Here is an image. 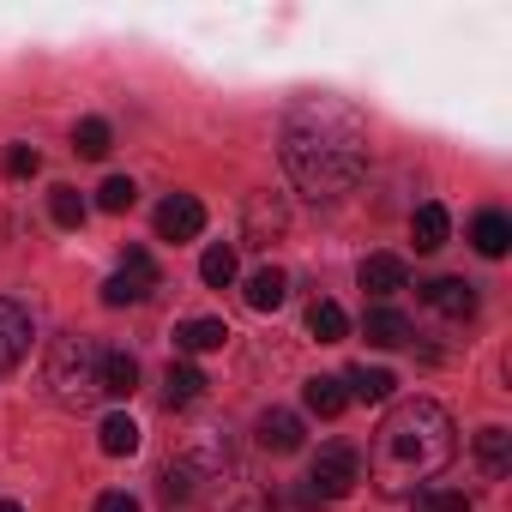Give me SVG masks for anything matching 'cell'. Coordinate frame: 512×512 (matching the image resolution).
<instances>
[{
    "mask_svg": "<svg viewBox=\"0 0 512 512\" xmlns=\"http://www.w3.org/2000/svg\"><path fill=\"white\" fill-rule=\"evenodd\" d=\"M284 169L290 181L308 193V199H344L362 187L368 175V133H362V115L332 103V97H314L290 115L284 127Z\"/></svg>",
    "mask_w": 512,
    "mask_h": 512,
    "instance_id": "cell-1",
    "label": "cell"
},
{
    "mask_svg": "<svg viewBox=\"0 0 512 512\" xmlns=\"http://www.w3.org/2000/svg\"><path fill=\"white\" fill-rule=\"evenodd\" d=\"M452 452H458V428H452L446 404L404 398V404H392V416L374 434V482L386 494H398L410 482H428Z\"/></svg>",
    "mask_w": 512,
    "mask_h": 512,
    "instance_id": "cell-2",
    "label": "cell"
},
{
    "mask_svg": "<svg viewBox=\"0 0 512 512\" xmlns=\"http://www.w3.org/2000/svg\"><path fill=\"white\" fill-rule=\"evenodd\" d=\"M97 362H103V350H91L85 338H55V344H49V362H43L49 398H55L61 410H91V404L103 398Z\"/></svg>",
    "mask_w": 512,
    "mask_h": 512,
    "instance_id": "cell-3",
    "label": "cell"
},
{
    "mask_svg": "<svg viewBox=\"0 0 512 512\" xmlns=\"http://www.w3.org/2000/svg\"><path fill=\"white\" fill-rule=\"evenodd\" d=\"M356 482H362V452H356L350 440L320 446V458H314V470H308V494H314V500H344Z\"/></svg>",
    "mask_w": 512,
    "mask_h": 512,
    "instance_id": "cell-4",
    "label": "cell"
},
{
    "mask_svg": "<svg viewBox=\"0 0 512 512\" xmlns=\"http://www.w3.org/2000/svg\"><path fill=\"white\" fill-rule=\"evenodd\" d=\"M163 284V272H157V260H151V253L145 247H127V260H121V272L103 284V302L109 308H139L151 290Z\"/></svg>",
    "mask_w": 512,
    "mask_h": 512,
    "instance_id": "cell-5",
    "label": "cell"
},
{
    "mask_svg": "<svg viewBox=\"0 0 512 512\" xmlns=\"http://www.w3.org/2000/svg\"><path fill=\"white\" fill-rule=\"evenodd\" d=\"M356 284L386 308L398 290H410V266L398 260V253H368V260H362V272H356Z\"/></svg>",
    "mask_w": 512,
    "mask_h": 512,
    "instance_id": "cell-6",
    "label": "cell"
},
{
    "mask_svg": "<svg viewBox=\"0 0 512 512\" xmlns=\"http://www.w3.org/2000/svg\"><path fill=\"white\" fill-rule=\"evenodd\" d=\"M205 229V205L193 199V193H169L163 205H157V235L163 241H193Z\"/></svg>",
    "mask_w": 512,
    "mask_h": 512,
    "instance_id": "cell-7",
    "label": "cell"
},
{
    "mask_svg": "<svg viewBox=\"0 0 512 512\" xmlns=\"http://www.w3.org/2000/svg\"><path fill=\"white\" fill-rule=\"evenodd\" d=\"M422 302H428L434 314H446V320H470V314H476V284H464V278H434V284H422Z\"/></svg>",
    "mask_w": 512,
    "mask_h": 512,
    "instance_id": "cell-8",
    "label": "cell"
},
{
    "mask_svg": "<svg viewBox=\"0 0 512 512\" xmlns=\"http://www.w3.org/2000/svg\"><path fill=\"white\" fill-rule=\"evenodd\" d=\"M25 350H31V314L0 296V368H19Z\"/></svg>",
    "mask_w": 512,
    "mask_h": 512,
    "instance_id": "cell-9",
    "label": "cell"
},
{
    "mask_svg": "<svg viewBox=\"0 0 512 512\" xmlns=\"http://www.w3.org/2000/svg\"><path fill=\"white\" fill-rule=\"evenodd\" d=\"M362 338H368V344H380V350H398V344H410V338H416V326H410L398 308H380V302H374V308H368V320H362Z\"/></svg>",
    "mask_w": 512,
    "mask_h": 512,
    "instance_id": "cell-10",
    "label": "cell"
},
{
    "mask_svg": "<svg viewBox=\"0 0 512 512\" xmlns=\"http://www.w3.org/2000/svg\"><path fill=\"white\" fill-rule=\"evenodd\" d=\"M229 344V326L223 320H181L175 326V350L181 356H211V350H223Z\"/></svg>",
    "mask_w": 512,
    "mask_h": 512,
    "instance_id": "cell-11",
    "label": "cell"
},
{
    "mask_svg": "<svg viewBox=\"0 0 512 512\" xmlns=\"http://www.w3.org/2000/svg\"><path fill=\"white\" fill-rule=\"evenodd\" d=\"M97 386H103V398H133V386H139V362H133L127 350H103V362H97Z\"/></svg>",
    "mask_w": 512,
    "mask_h": 512,
    "instance_id": "cell-12",
    "label": "cell"
},
{
    "mask_svg": "<svg viewBox=\"0 0 512 512\" xmlns=\"http://www.w3.org/2000/svg\"><path fill=\"white\" fill-rule=\"evenodd\" d=\"M470 241H476V253H482V260H500V253L512 247V217H506V211H476V223H470Z\"/></svg>",
    "mask_w": 512,
    "mask_h": 512,
    "instance_id": "cell-13",
    "label": "cell"
},
{
    "mask_svg": "<svg viewBox=\"0 0 512 512\" xmlns=\"http://www.w3.org/2000/svg\"><path fill=\"white\" fill-rule=\"evenodd\" d=\"M410 235H416V253H434V247H446V235H452V217H446V205H440V199L416 205V217H410Z\"/></svg>",
    "mask_w": 512,
    "mask_h": 512,
    "instance_id": "cell-14",
    "label": "cell"
},
{
    "mask_svg": "<svg viewBox=\"0 0 512 512\" xmlns=\"http://www.w3.org/2000/svg\"><path fill=\"white\" fill-rule=\"evenodd\" d=\"M205 398V374L193 368V362H169V374H163V404L169 410H187V404H199Z\"/></svg>",
    "mask_w": 512,
    "mask_h": 512,
    "instance_id": "cell-15",
    "label": "cell"
},
{
    "mask_svg": "<svg viewBox=\"0 0 512 512\" xmlns=\"http://www.w3.org/2000/svg\"><path fill=\"white\" fill-rule=\"evenodd\" d=\"M284 296H290V278L278 272V266H260L247 278V308L253 314H272V308H284Z\"/></svg>",
    "mask_w": 512,
    "mask_h": 512,
    "instance_id": "cell-16",
    "label": "cell"
},
{
    "mask_svg": "<svg viewBox=\"0 0 512 512\" xmlns=\"http://www.w3.org/2000/svg\"><path fill=\"white\" fill-rule=\"evenodd\" d=\"M302 404H308L314 416H326V422H332V416H344V410H350V392H344V380H332V374H314V380L302 386Z\"/></svg>",
    "mask_w": 512,
    "mask_h": 512,
    "instance_id": "cell-17",
    "label": "cell"
},
{
    "mask_svg": "<svg viewBox=\"0 0 512 512\" xmlns=\"http://www.w3.org/2000/svg\"><path fill=\"white\" fill-rule=\"evenodd\" d=\"M392 386H398V380H392L386 368H368V362L344 374V392H350L356 404H386V398H392Z\"/></svg>",
    "mask_w": 512,
    "mask_h": 512,
    "instance_id": "cell-18",
    "label": "cell"
},
{
    "mask_svg": "<svg viewBox=\"0 0 512 512\" xmlns=\"http://www.w3.org/2000/svg\"><path fill=\"white\" fill-rule=\"evenodd\" d=\"M97 446H103L109 458H133V452H139V422H133L127 410L103 416V428H97Z\"/></svg>",
    "mask_w": 512,
    "mask_h": 512,
    "instance_id": "cell-19",
    "label": "cell"
},
{
    "mask_svg": "<svg viewBox=\"0 0 512 512\" xmlns=\"http://www.w3.org/2000/svg\"><path fill=\"white\" fill-rule=\"evenodd\" d=\"M260 446H266V452H296V446H302V416L266 410V416H260Z\"/></svg>",
    "mask_w": 512,
    "mask_h": 512,
    "instance_id": "cell-20",
    "label": "cell"
},
{
    "mask_svg": "<svg viewBox=\"0 0 512 512\" xmlns=\"http://www.w3.org/2000/svg\"><path fill=\"white\" fill-rule=\"evenodd\" d=\"M278 229H284V205L272 193H253L247 199V241H272Z\"/></svg>",
    "mask_w": 512,
    "mask_h": 512,
    "instance_id": "cell-21",
    "label": "cell"
},
{
    "mask_svg": "<svg viewBox=\"0 0 512 512\" xmlns=\"http://www.w3.org/2000/svg\"><path fill=\"white\" fill-rule=\"evenodd\" d=\"M476 458H482L488 476H506V470H512V434H506V428H482V434H476Z\"/></svg>",
    "mask_w": 512,
    "mask_h": 512,
    "instance_id": "cell-22",
    "label": "cell"
},
{
    "mask_svg": "<svg viewBox=\"0 0 512 512\" xmlns=\"http://www.w3.org/2000/svg\"><path fill=\"white\" fill-rule=\"evenodd\" d=\"M109 145H115V133H109V121H103V115H85V121L73 127V151H79V157H91V163H97V157H109Z\"/></svg>",
    "mask_w": 512,
    "mask_h": 512,
    "instance_id": "cell-23",
    "label": "cell"
},
{
    "mask_svg": "<svg viewBox=\"0 0 512 512\" xmlns=\"http://www.w3.org/2000/svg\"><path fill=\"white\" fill-rule=\"evenodd\" d=\"M308 332H314L320 344H344V332H350V314H344L338 302H314V308H308Z\"/></svg>",
    "mask_w": 512,
    "mask_h": 512,
    "instance_id": "cell-24",
    "label": "cell"
},
{
    "mask_svg": "<svg viewBox=\"0 0 512 512\" xmlns=\"http://www.w3.org/2000/svg\"><path fill=\"white\" fill-rule=\"evenodd\" d=\"M199 278H205L211 290L235 284V247H229V241H211V247H205V260H199Z\"/></svg>",
    "mask_w": 512,
    "mask_h": 512,
    "instance_id": "cell-25",
    "label": "cell"
},
{
    "mask_svg": "<svg viewBox=\"0 0 512 512\" xmlns=\"http://www.w3.org/2000/svg\"><path fill=\"white\" fill-rule=\"evenodd\" d=\"M49 217H55L61 229H79V223L91 217V205H85L79 187H55V193H49Z\"/></svg>",
    "mask_w": 512,
    "mask_h": 512,
    "instance_id": "cell-26",
    "label": "cell"
},
{
    "mask_svg": "<svg viewBox=\"0 0 512 512\" xmlns=\"http://www.w3.org/2000/svg\"><path fill=\"white\" fill-rule=\"evenodd\" d=\"M410 512H470V494L464 488H416Z\"/></svg>",
    "mask_w": 512,
    "mask_h": 512,
    "instance_id": "cell-27",
    "label": "cell"
},
{
    "mask_svg": "<svg viewBox=\"0 0 512 512\" xmlns=\"http://www.w3.org/2000/svg\"><path fill=\"white\" fill-rule=\"evenodd\" d=\"M133 199H139V187H133L127 175H109V181L97 187V205H103L109 217H121V211H133Z\"/></svg>",
    "mask_w": 512,
    "mask_h": 512,
    "instance_id": "cell-28",
    "label": "cell"
},
{
    "mask_svg": "<svg viewBox=\"0 0 512 512\" xmlns=\"http://www.w3.org/2000/svg\"><path fill=\"white\" fill-rule=\"evenodd\" d=\"M0 163H7V175H13V181H31V175L43 169L37 145H7V157H0Z\"/></svg>",
    "mask_w": 512,
    "mask_h": 512,
    "instance_id": "cell-29",
    "label": "cell"
},
{
    "mask_svg": "<svg viewBox=\"0 0 512 512\" xmlns=\"http://www.w3.org/2000/svg\"><path fill=\"white\" fill-rule=\"evenodd\" d=\"M97 512H139V500L115 488V494H103V500H97Z\"/></svg>",
    "mask_w": 512,
    "mask_h": 512,
    "instance_id": "cell-30",
    "label": "cell"
},
{
    "mask_svg": "<svg viewBox=\"0 0 512 512\" xmlns=\"http://www.w3.org/2000/svg\"><path fill=\"white\" fill-rule=\"evenodd\" d=\"M0 512H25V506H19V500H0Z\"/></svg>",
    "mask_w": 512,
    "mask_h": 512,
    "instance_id": "cell-31",
    "label": "cell"
}]
</instances>
